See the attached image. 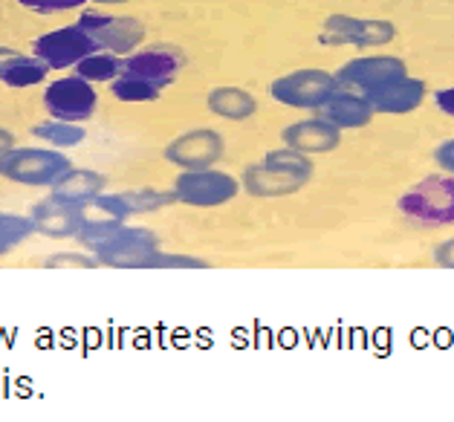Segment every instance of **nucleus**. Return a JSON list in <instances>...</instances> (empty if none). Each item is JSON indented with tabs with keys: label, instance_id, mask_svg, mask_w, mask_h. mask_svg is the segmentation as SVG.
<instances>
[{
	"label": "nucleus",
	"instance_id": "nucleus-1",
	"mask_svg": "<svg viewBox=\"0 0 454 422\" xmlns=\"http://www.w3.org/2000/svg\"><path fill=\"white\" fill-rule=\"evenodd\" d=\"M73 168L70 160L55 148H12L0 157V176L29 188H52Z\"/></svg>",
	"mask_w": 454,
	"mask_h": 422
},
{
	"label": "nucleus",
	"instance_id": "nucleus-2",
	"mask_svg": "<svg viewBox=\"0 0 454 422\" xmlns=\"http://www.w3.org/2000/svg\"><path fill=\"white\" fill-rule=\"evenodd\" d=\"M400 211L423 226H454V176H426L400 197Z\"/></svg>",
	"mask_w": 454,
	"mask_h": 422
},
{
	"label": "nucleus",
	"instance_id": "nucleus-3",
	"mask_svg": "<svg viewBox=\"0 0 454 422\" xmlns=\"http://www.w3.org/2000/svg\"><path fill=\"white\" fill-rule=\"evenodd\" d=\"M157 252H160L157 231H151L145 226L121 223L93 252V258L98 261V266H110V270H151V261Z\"/></svg>",
	"mask_w": 454,
	"mask_h": 422
},
{
	"label": "nucleus",
	"instance_id": "nucleus-4",
	"mask_svg": "<svg viewBox=\"0 0 454 422\" xmlns=\"http://www.w3.org/2000/svg\"><path fill=\"white\" fill-rule=\"evenodd\" d=\"M174 199L194 208H217L240 194V180L226 171L203 168V171H180L171 185Z\"/></svg>",
	"mask_w": 454,
	"mask_h": 422
},
{
	"label": "nucleus",
	"instance_id": "nucleus-5",
	"mask_svg": "<svg viewBox=\"0 0 454 422\" xmlns=\"http://www.w3.org/2000/svg\"><path fill=\"white\" fill-rule=\"evenodd\" d=\"M87 35H90L98 50L114 52V55H130L134 50L142 47L145 41V24L139 18L128 15H105V12H82L75 20Z\"/></svg>",
	"mask_w": 454,
	"mask_h": 422
},
{
	"label": "nucleus",
	"instance_id": "nucleus-6",
	"mask_svg": "<svg viewBox=\"0 0 454 422\" xmlns=\"http://www.w3.org/2000/svg\"><path fill=\"white\" fill-rule=\"evenodd\" d=\"M43 107H47L50 119L84 125L96 113L98 93L82 75H64V79H55L52 84H47V90H43Z\"/></svg>",
	"mask_w": 454,
	"mask_h": 422
},
{
	"label": "nucleus",
	"instance_id": "nucleus-7",
	"mask_svg": "<svg viewBox=\"0 0 454 422\" xmlns=\"http://www.w3.org/2000/svg\"><path fill=\"white\" fill-rule=\"evenodd\" d=\"M333 75H336L339 87L362 93L368 98L371 93L380 90V87L408 75V66L403 59H396V55H362V59L341 64Z\"/></svg>",
	"mask_w": 454,
	"mask_h": 422
},
{
	"label": "nucleus",
	"instance_id": "nucleus-8",
	"mask_svg": "<svg viewBox=\"0 0 454 422\" xmlns=\"http://www.w3.org/2000/svg\"><path fill=\"white\" fill-rule=\"evenodd\" d=\"M336 87L339 82L333 73L309 66V70H295V73L281 75V79H275L270 93L278 105L295 107V110H316Z\"/></svg>",
	"mask_w": 454,
	"mask_h": 422
},
{
	"label": "nucleus",
	"instance_id": "nucleus-9",
	"mask_svg": "<svg viewBox=\"0 0 454 422\" xmlns=\"http://www.w3.org/2000/svg\"><path fill=\"white\" fill-rule=\"evenodd\" d=\"M396 38V27L385 18H353V15H330L321 24L318 41L327 47H382Z\"/></svg>",
	"mask_w": 454,
	"mask_h": 422
},
{
	"label": "nucleus",
	"instance_id": "nucleus-10",
	"mask_svg": "<svg viewBox=\"0 0 454 422\" xmlns=\"http://www.w3.org/2000/svg\"><path fill=\"white\" fill-rule=\"evenodd\" d=\"M223 153H226L223 133H217L212 128H194L168 142L165 160L180 171H203V168H215L223 160Z\"/></svg>",
	"mask_w": 454,
	"mask_h": 422
},
{
	"label": "nucleus",
	"instance_id": "nucleus-11",
	"mask_svg": "<svg viewBox=\"0 0 454 422\" xmlns=\"http://www.w3.org/2000/svg\"><path fill=\"white\" fill-rule=\"evenodd\" d=\"M93 52H98V43L79 24L43 32L32 41V55L41 59L50 70H73L75 64Z\"/></svg>",
	"mask_w": 454,
	"mask_h": 422
},
{
	"label": "nucleus",
	"instance_id": "nucleus-12",
	"mask_svg": "<svg viewBox=\"0 0 454 422\" xmlns=\"http://www.w3.org/2000/svg\"><path fill=\"white\" fill-rule=\"evenodd\" d=\"M183 52L168 47V43H153V47L145 50H134L130 55H125V64H121V73L139 75L151 84H157L160 90H165L176 75L183 70Z\"/></svg>",
	"mask_w": 454,
	"mask_h": 422
},
{
	"label": "nucleus",
	"instance_id": "nucleus-13",
	"mask_svg": "<svg viewBox=\"0 0 454 422\" xmlns=\"http://www.w3.org/2000/svg\"><path fill=\"white\" fill-rule=\"evenodd\" d=\"M313 113L345 133V130H359L364 125H371L373 116H376V110H373V105L362 93H353V90H345V87H336V90L330 93L325 102H321L313 110Z\"/></svg>",
	"mask_w": 454,
	"mask_h": 422
},
{
	"label": "nucleus",
	"instance_id": "nucleus-14",
	"mask_svg": "<svg viewBox=\"0 0 454 422\" xmlns=\"http://www.w3.org/2000/svg\"><path fill=\"white\" fill-rule=\"evenodd\" d=\"M29 220L38 235L52 238V240H67L82 231L84 215H82V206H70V203H61V199L50 197L32 206Z\"/></svg>",
	"mask_w": 454,
	"mask_h": 422
},
{
	"label": "nucleus",
	"instance_id": "nucleus-15",
	"mask_svg": "<svg viewBox=\"0 0 454 422\" xmlns=\"http://www.w3.org/2000/svg\"><path fill=\"white\" fill-rule=\"evenodd\" d=\"M281 139H284L286 148H295V151H301L309 157V153L336 151L341 145V130L330 125V121L313 116V119L295 121V125H286L281 130Z\"/></svg>",
	"mask_w": 454,
	"mask_h": 422
},
{
	"label": "nucleus",
	"instance_id": "nucleus-16",
	"mask_svg": "<svg viewBox=\"0 0 454 422\" xmlns=\"http://www.w3.org/2000/svg\"><path fill=\"white\" fill-rule=\"evenodd\" d=\"M426 82L414 79V75H403L391 84L380 87L376 93L368 96V102L373 105L376 113L382 116H403V113H411L426 98Z\"/></svg>",
	"mask_w": 454,
	"mask_h": 422
},
{
	"label": "nucleus",
	"instance_id": "nucleus-17",
	"mask_svg": "<svg viewBox=\"0 0 454 422\" xmlns=\"http://www.w3.org/2000/svg\"><path fill=\"white\" fill-rule=\"evenodd\" d=\"M307 183L295 180V176H286L281 171L270 168L267 162H252L243 168V176H240V188L252 197H290V194H298Z\"/></svg>",
	"mask_w": 454,
	"mask_h": 422
},
{
	"label": "nucleus",
	"instance_id": "nucleus-18",
	"mask_svg": "<svg viewBox=\"0 0 454 422\" xmlns=\"http://www.w3.org/2000/svg\"><path fill=\"white\" fill-rule=\"evenodd\" d=\"M107 188V176L90 168H70L59 183L50 188V197L70 206H84Z\"/></svg>",
	"mask_w": 454,
	"mask_h": 422
},
{
	"label": "nucleus",
	"instance_id": "nucleus-19",
	"mask_svg": "<svg viewBox=\"0 0 454 422\" xmlns=\"http://www.w3.org/2000/svg\"><path fill=\"white\" fill-rule=\"evenodd\" d=\"M206 107H208V113H215L217 119L247 121L254 116V110H258V98H254L249 90H243V87L220 84V87H215V90H208Z\"/></svg>",
	"mask_w": 454,
	"mask_h": 422
},
{
	"label": "nucleus",
	"instance_id": "nucleus-20",
	"mask_svg": "<svg viewBox=\"0 0 454 422\" xmlns=\"http://www.w3.org/2000/svg\"><path fill=\"white\" fill-rule=\"evenodd\" d=\"M32 137L43 139L55 151H67V148L82 145V142L87 139V130H84V125H75V121L47 119V121H41V125L32 128Z\"/></svg>",
	"mask_w": 454,
	"mask_h": 422
},
{
	"label": "nucleus",
	"instance_id": "nucleus-21",
	"mask_svg": "<svg viewBox=\"0 0 454 422\" xmlns=\"http://www.w3.org/2000/svg\"><path fill=\"white\" fill-rule=\"evenodd\" d=\"M50 75V66L43 64L35 55H18L0 75V82L6 87H15V90H24V87H35Z\"/></svg>",
	"mask_w": 454,
	"mask_h": 422
},
{
	"label": "nucleus",
	"instance_id": "nucleus-22",
	"mask_svg": "<svg viewBox=\"0 0 454 422\" xmlns=\"http://www.w3.org/2000/svg\"><path fill=\"white\" fill-rule=\"evenodd\" d=\"M121 64H125L121 55L98 50L93 55H87V59H82L79 64L73 66V70H75V75H82V79H87L90 84H98V82L110 84L121 73Z\"/></svg>",
	"mask_w": 454,
	"mask_h": 422
},
{
	"label": "nucleus",
	"instance_id": "nucleus-23",
	"mask_svg": "<svg viewBox=\"0 0 454 422\" xmlns=\"http://www.w3.org/2000/svg\"><path fill=\"white\" fill-rule=\"evenodd\" d=\"M110 90L125 105H145V102H157L162 96V90L157 84H151L139 75H130V73H119L114 82H110Z\"/></svg>",
	"mask_w": 454,
	"mask_h": 422
},
{
	"label": "nucleus",
	"instance_id": "nucleus-24",
	"mask_svg": "<svg viewBox=\"0 0 454 422\" xmlns=\"http://www.w3.org/2000/svg\"><path fill=\"white\" fill-rule=\"evenodd\" d=\"M263 162H267L270 168L281 171L286 176H295V180H301V183H309V176H313V162H309L307 153L286 148V145L270 151L267 157H263Z\"/></svg>",
	"mask_w": 454,
	"mask_h": 422
},
{
	"label": "nucleus",
	"instance_id": "nucleus-25",
	"mask_svg": "<svg viewBox=\"0 0 454 422\" xmlns=\"http://www.w3.org/2000/svg\"><path fill=\"white\" fill-rule=\"evenodd\" d=\"M35 226L24 215H12V211H0V258H6L9 252H15L24 243Z\"/></svg>",
	"mask_w": 454,
	"mask_h": 422
},
{
	"label": "nucleus",
	"instance_id": "nucleus-26",
	"mask_svg": "<svg viewBox=\"0 0 454 422\" xmlns=\"http://www.w3.org/2000/svg\"><path fill=\"white\" fill-rule=\"evenodd\" d=\"M121 199L130 208V217L137 215H151L160 211L168 203H174V191H157V188H137V191H121Z\"/></svg>",
	"mask_w": 454,
	"mask_h": 422
},
{
	"label": "nucleus",
	"instance_id": "nucleus-27",
	"mask_svg": "<svg viewBox=\"0 0 454 422\" xmlns=\"http://www.w3.org/2000/svg\"><path fill=\"white\" fill-rule=\"evenodd\" d=\"M151 270H208V263L194 258V254H176V252H157L151 261Z\"/></svg>",
	"mask_w": 454,
	"mask_h": 422
},
{
	"label": "nucleus",
	"instance_id": "nucleus-28",
	"mask_svg": "<svg viewBox=\"0 0 454 422\" xmlns=\"http://www.w3.org/2000/svg\"><path fill=\"white\" fill-rule=\"evenodd\" d=\"M15 4L38 15H59V12H70V9H82L90 0H15Z\"/></svg>",
	"mask_w": 454,
	"mask_h": 422
},
{
	"label": "nucleus",
	"instance_id": "nucleus-29",
	"mask_svg": "<svg viewBox=\"0 0 454 422\" xmlns=\"http://www.w3.org/2000/svg\"><path fill=\"white\" fill-rule=\"evenodd\" d=\"M93 266H98V261L82 252H55L47 261V270H93Z\"/></svg>",
	"mask_w": 454,
	"mask_h": 422
},
{
	"label": "nucleus",
	"instance_id": "nucleus-30",
	"mask_svg": "<svg viewBox=\"0 0 454 422\" xmlns=\"http://www.w3.org/2000/svg\"><path fill=\"white\" fill-rule=\"evenodd\" d=\"M434 162H437V168L442 174H451L454 176V139L440 142V145L434 148Z\"/></svg>",
	"mask_w": 454,
	"mask_h": 422
},
{
	"label": "nucleus",
	"instance_id": "nucleus-31",
	"mask_svg": "<svg viewBox=\"0 0 454 422\" xmlns=\"http://www.w3.org/2000/svg\"><path fill=\"white\" fill-rule=\"evenodd\" d=\"M434 105H437V110H442V113L454 119V87H446V90H437V93H434Z\"/></svg>",
	"mask_w": 454,
	"mask_h": 422
},
{
	"label": "nucleus",
	"instance_id": "nucleus-32",
	"mask_svg": "<svg viewBox=\"0 0 454 422\" xmlns=\"http://www.w3.org/2000/svg\"><path fill=\"white\" fill-rule=\"evenodd\" d=\"M434 263L440 266H454V238L440 243V246L434 249Z\"/></svg>",
	"mask_w": 454,
	"mask_h": 422
},
{
	"label": "nucleus",
	"instance_id": "nucleus-33",
	"mask_svg": "<svg viewBox=\"0 0 454 422\" xmlns=\"http://www.w3.org/2000/svg\"><path fill=\"white\" fill-rule=\"evenodd\" d=\"M18 145L15 142V133L12 130H6V128H0V157H4L6 151H12Z\"/></svg>",
	"mask_w": 454,
	"mask_h": 422
},
{
	"label": "nucleus",
	"instance_id": "nucleus-34",
	"mask_svg": "<svg viewBox=\"0 0 454 422\" xmlns=\"http://www.w3.org/2000/svg\"><path fill=\"white\" fill-rule=\"evenodd\" d=\"M18 50H9V47H0V75H4V70H6V66L9 64H12L15 59H18Z\"/></svg>",
	"mask_w": 454,
	"mask_h": 422
}]
</instances>
